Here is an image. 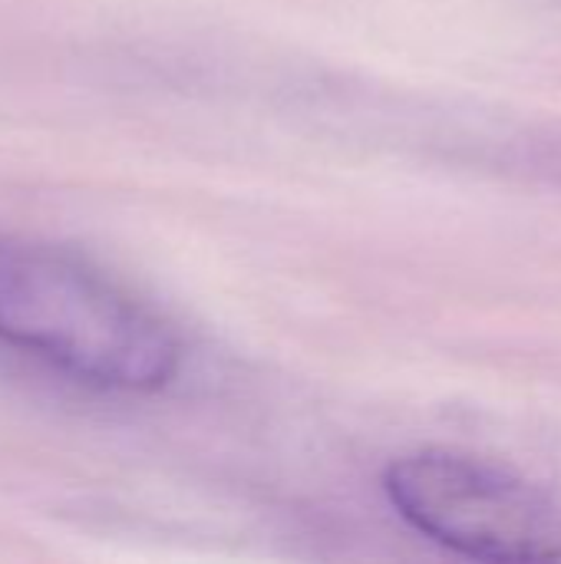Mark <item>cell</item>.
Wrapping results in <instances>:
<instances>
[{
    "mask_svg": "<svg viewBox=\"0 0 561 564\" xmlns=\"http://www.w3.org/2000/svg\"><path fill=\"white\" fill-rule=\"evenodd\" d=\"M0 340L109 393H155L182 367L175 330L99 271L43 251L0 258Z\"/></svg>",
    "mask_w": 561,
    "mask_h": 564,
    "instance_id": "obj_1",
    "label": "cell"
},
{
    "mask_svg": "<svg viewBox=\"0 0 561 564\" xmlns=\"http://www.w3.org/2000/svg\"><path fill=\"white\" fill-rule=\"evenodd\" d=\"M397 516L476 562H559L561 509L532 482L450 449L410 453L384 473Z\"/></svg>",
    "mask_w": 561,
    "mask_h": 564,
    "instance_id": "obj_2",
    "label": "cell"
}]
</instances>
